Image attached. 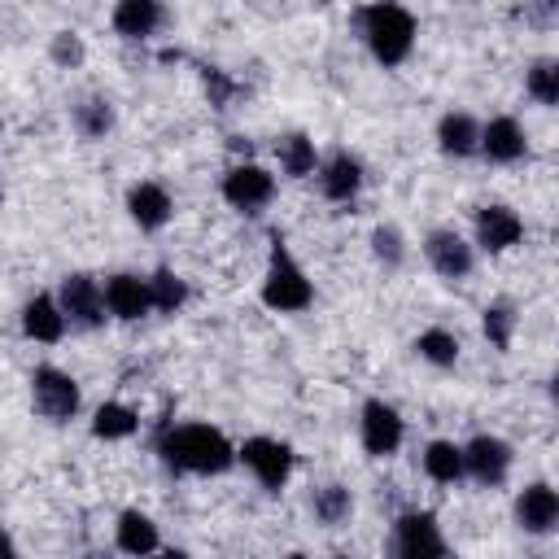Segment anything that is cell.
Here are the masks:
<instances>
[{"instance_id":"obj_35","label":"cell","mask_w":559,"mask_h":559,"mask_svg":"<svg viewBox=\"0 0 559 559\" xmlns=\"http://www.w3.org/2000/svg\"><path fill=\"white\" fill-rule=\"evenodd\" d=\"M162 559H192V555H183V550H162Z\"/></svg>"},{"instance_id":"obj_28","label":"cell","mask_w":559,"mask_h":559,"mask_svg":"<svg viewBox=\"0 0 559 559\" xmlns=\"http://www.w3.org/2000/svg\"><path fill=\"white\" fill-rule=\"evenodd\" d=\"M188 297H192V288H188V280H183L175 266H157V271H148V301H153V310H162V314H179V310L188 306Z\"/></svg>"},{"instance_id":"obj_27","label":"cell","mask_w":559,"mask_h":559,"mask_svg":"<svg viewBox=\"0 0 559 559\" xmlns=\"http://www.w3.org/2000/svg\"><path fill=\"white\" fill-rule=\"evenodd\" d=\"M367 245H371V258H376V266H380L384 275H397V271L406 266V258H411L406 231H402L397 223H376Z\"/></svg>"},{"instance_id":"obj_5","label":"cell","mask_w":559,"mask_h":559,"mask_svg":"<svg viewBox=\"0 0 559 559\" xmlns=\"http://www.w3.org/2000/svg\"><path fill=\"white\" fill-rule=\"evenodd\" d=\"M31 406L48 424H70L79 415V406H83V389H79V380L66 367L39 362L31 371Z\"/></svg>"},{"instance_id":"obj_22","label":"cell","mask_w":559,"mask_h":559,"mask_svg":"<svg viewBox=\"0 0 559 559\" xmlns=\"http://www.w3.org/2000/svg\"><path fill=\"white\" fill-rule=\"evenodd\" d=\"M354 489L341 485V480H328V485H314L310 489V515L323 524V528H341L354 520Z\"/></svg>"},{"instance_id":"obj_3","label":"cell","mask_w":559,"mask_h":559,"mask_svg":"<svg viewBox=\"0 0 559 559\" xmlns=\"http://www.w3.org/2000/svg\"><path fill=\"white\" fill-rule=\"evenodd\" d=\"M258 297L275 314H301L314 306V284H310L306 266L293 258V249L284 245V236H271V258H266Z\"/></svg>"},{"instance_id":"obj_30","label":"cell","mask_w":559,"mask_h":559,"mask_svg":"<svg viewBox=\"0 0 559 559\" xmlns=\"http://www.w3.org/2000/svg\"><path fill=\"white\" fill-rule=\"evenodd\" d=\"M415 354H419L428 367L445 371V367H454V362H459L463 345H459V336H454L450 328H424V332L415 336Z\"/></svg>"},{"instance_id":"obj_17","label":"cell","mask_w":559,"mask_h":559,"mask_svg":"<svg viewBox=\"0 0 559 559\" xmlns=\"http://www.w3.org/2000/svg\"><path fill=\"white\" fill-rule=\"evenodd\" d=\"M127 218L140 227V231H162L170 218H175V197L166 183L157 179H135L127 188Z\"/></svg>"},{"instance_id":"obj_36","label":"cell","mask_w":559,"mask_h":559,"mask_svg":"<svg viewBox=\"0 0 559 559\" xmlns=\"http://www.w3.org/2000/svg\"><path fill=\"white\" fill-rule=\"evenodd\" d=\"M336 559H358V555H336Z\"/></svg>"},{"instance_id":"obj_15","label":"cell","mask_w":559,"mask_h":559,"mask_svg":"<svg viewBox=\"0 0 559 559\" xmlns=\"http://www.w3.org/2000/svg\"><path fill=\"white\" fill-rule=\"evenodd\" d=\"M493 166H515L528 157V131L515 114H493L489 122H480V153Z\"/></svg>"},{"instance_id":"obj_31","label":"cell","mask_w":559,"mask_h":559,"mask_svg":"<svg viewBox=\"0 0 559 559\" xmlns=\"http://www.w3.org/2000/svg\"><path fill=\"white\" fill-rule=\"evenodd\" d=\"M524 92H528L542 109H555V105H559V61H555V57L528 61V70H524Z\"/></svg>"},{"instance_id":"obj_9","label":"cell","mask_w":559,"mask_h":559,"mask_svg":"<svg viewBox=\"0 0 559 559\" xmlns=\"http://www.w3.org/2000/svg\"><path fill=\"white\" fill-rule=\"evenodd\" d=\"M52 297H57L66 323L79 328V332H96V328H105V319H109V314H105L100 280L87 275V271H70V275H61V284H57Z\"/></svg>"},{"instance_id":"obj_13","label":"cell","mask_w":559,"mask_h":559,"mask_svg":"<svg viewBox=\"0 0 559 559\" xmlns=\"http://www.w3.org/2000/svg\"><path fill=\"white\" fill-rule=\"evenodd\" d=\"M472 236H476L472 249H480V253H511L524 240V218H520V210L489 201L472 214Z\"/></svg>"},{"instance_id":"obj_26","label":"cell","mask_w":559,"mask_h":559,"mask_svg":"<svg viewBox=\"0 0 559 559\" xmlns=\"http://www.w3.org/2000/svg\"><path fill=\"white\" fill-rule=\"evenodd\" d=\"M140 432V411L127 402H100L92 411V437L96 441H127Z\"/></svg>"},{"instance_id":"obj_7","label":"cell","mask_w":559,"mask_h":559,"mask_svg":"<svg viewBox=\"0 0 559 559\" xmlns=\"http://www.w3.org/2000/svg\"><path fill=\"white\" fill-rule=\"evenodd\" d=\"M515 467V445L498 432H476L463 441V476L476 480L480 489H502Z\"/></svg>"},{"instance_id":"obj_18","label":"cell","mask_w":559,"mask_h":559,"mask_svg":"<svg viewBox=\"0 0 559 559\" xmlns=\"http://www.w3.org/2000/svg\"><path fill=\"white\" fill-rule=\"evenodd\" d=\"M114 546H118L122 555H131V559H148V555L162 550V528H157V520H153L148 511L127 507V511H118V520H114Z\"/></svg>"},{"instance_id":"obj_20","label":"cell","mask_w":559,"mask_h":559,"mask_svg":"<svg viewBox=\"0 0 559 559\" xmlns=\"http://www.w3.org/2000/svg\"><path fill=\"white\" fill-rule=\"evenodd\" d=\"M109 26H114V35L144 44V39H153L166 26V9L157 0H118L109 9Z\"/></svg>"},{"instance_id":"obj_34","label":"cell","mask_w":559,"mask_h":559,"mask_svg":"<svg viewBox=\"0 0 559 559\" xmlns=\"http://www.w3.org/2000/svg\"><path fill=\"white\" fill-rule=\"evenodd\" d=\"M0 559H22V555H17V542L9 537V528H4V524H0Z\"/></svg>"},{"instance_id":"obj_24","label":"cell","mask_w":559,"mask_h":559,"mask_svg":"<svg viewBox=\"0 0 559 559\" xmlns=\"http://www.w3.org/2000/svg\"><path fill=\"white\" fill-rule=\"evenodd\" d=\"M275 162H280V170L288 179H310L319 170V148H314V140L306 131H284L275 140Z\"/></svg>"},{"instance_id":"obj_32","label":"cell","mask_w":559,"mask_h":559,"mask_svg":"<svg viewBox=\"0 0 559 559\" xmlns=\"http://www.w3.org/2000/svg\"><path fill=\"white\" fill-rule=\"evenodd\" d=\"M48 61H52L57 70H79V66L87 61L83 35H79V31H57V35L48 39Z\"/></svg>"},{"instance_id":"obj_37","label":"cell","mask_w":559,"mask_h":559,"mask_svg":"<svg viewBox=\"0 0 559 559\" xmlns=\"http://www.w3.org/2000/svg\"><path fill=\"white\" fill-rule=\"evenodd\" d=\"M79 559H100V555H79Z\"/></svg>"},{"instance_id":"obj_1","label":"cell","mask_w":559,"mask_h":559,"mask_svg":"<svg viewBox=\"0 0 559 559\" xmlns=\"http://www.w3.org/2000/svg\"><path fill=\"white\" fill-rule=\"evenodd\" d=\"M153 454L175 476H223V472L236 467L231 437L223 428H214V424H201V419L166 424L157 432V441H153Z\"/></svg>"},{"instance_id":"obj_33","label":"cell","mask_w":559,"mask_h":559,"mask_svg":"<svg viewBox=\"0 0 559 559\" xmlns=\"http://www.w3.org/2000/svg\"><path fill=\"white\" fill-rule=\"evenodd\" d=\"M201 83H205V96H210L214 109H227V100L236 96V79L227 70H218V66H205L201 70Z\"/></svg>"},{"instance_id":"obj_12","label":"cell","mask_w":559,"mask_h":559,"mask_svg":"<svg viewBox=\"0 0 559 559\" xmlns=\"http://www.w3.org/2000/svg\"><path fill=\"white\" fill-rule=\"evenodd\" d=\"M314 183L323 192V201L332 205H354L362 183H367V166L358 153L349 148H332L328 157H319V170H314Z\"/></svg>"},{"instance_id":"obj_8","label":"cell","mask_w":559,"mask_h":559,"mask_svg":"<svg viewBox=\"0 0 559 559\" xmlns=\"http://www.w3.org/2000/svg\"><path fill=\"white\" fill-rule=\"evenodd\" d=\"M275 175L266 170V166H258V162H231L227 170H223V179H218V192H223V201L231 205V210H240V214H249V218H258L271 201H275Z\"/></svg>"},{"instance_id":"obj_29","label":"cell","mask_w":559,"mask_h":559,"mask_svg":"<svg viewBox=\"0 0 559 559\" xmlns=\"http://www.w3.org/2000/svg\"><path fill=\"white\" fill-rule=\"evenodd\" d=\"M515 328H520V310H515L507 297H498V301H489V306L480 310V332H485V341H489L493 349H511Z\"/></svg>"},{"instance_id":"obj_25","label":"cell","mask_w":559,"mask_h":559,"mask_svg":"<svg viewBox=\"0 0 559 559\" xmlns=\"http://www.w3.org/2000/svg\"><path fill=\"white\" fill-rule=\"evenodd\" d=\"M114 122H118V114H114L109 96H83L70 109V127L79 131V140H105L114 131Z\"/></svg>"},{"instance_id":"obj_11","label":"cell","mask_w":559,"mask_h":559,"mask_svg":"<svg viewBox=\"0 0 559 559\" xmlns=\"http://www.w3.org/2000/svg\"><path fill=\"white\" fill-rule=\"evenodd\" d=\"M419 249H424V262L432 266V275H441V280H450V284H459V280H467V275L476 271V249H472V240H467L463 231H454V227H432Z\"/></svg>"},{"instance_id":"obj_21","label":"cell","mask_w":559,"mask_h":559,"mask_svg":"<svg viewBox=\"0 0 559 559\" xmlns=\"http://www.w3.org/2000/svg\"><path fill=\"white\" fill-rule=\"evenodd\" d=\"M437 148L454 162L463 157H476L480 153V118L467 114V109H450L437 118Z\"/></svg>"},{"instance_id":"obj_14","label":"cell","mask_w":559,"mask_h":559,"mask_svg":"<svg viewBox=\"0 0 559 559\" xmlns=\"http://www.w3.org/2000/svg\"><path fill=\"white\" fill-rule=\"evenodd\" d=\"M515 528L528 537H550L559 528V493L550 480H528L511 502Z\"/></svg>"},{"instance_id":"obj_4","label":"cell","mask_w":559,"mask_h":559,"mask_svg":"<svg viewBox=\"0 0 559 559\" xmlns=\"http://www.w3.org/2000/svg\"><path fill=\"white\" fill-rule=\"evenodd\" d=\"M389 559H454V550H450L437 515L424 507H411L389 528Z\"/></svg>"},{"instance_id":"obj_2","label":"cell","mask_w":559,"mask_h":559,"mask_svg":"<svg viewBox=\"0 0 559 559\" xmlns=\"http://www.w3.org/2000/svg\"><path fill=\"white\" fill-rule=\"evenodd\" d=\"M354 22H358V35H362V44H367V52H371L376 66L397 70V66L411 61L419 22H415V13H411L406 4H393V0L362 4V9L354 13Z\"/></svg>"},{"instance_id":"obj_16","label":"cell","mask_w":559,"mask_h":559,"mask_svg":"<svg viewBox=\"0 0 559 559\" xmlns=\"http://www.w3.org/2000/svg\"><path fill=\"white\" fill-rule=\"evenodd\" d=\"M100 293H105V314L118 319V323H135L153 310L148 301V275H135V271H114L100 280Z\"/></svg>"},{"instance_id":"obj_19","label":"cell","mask_w":559,"mask_h":559,"mask_svg":"<svg viewBox=\"0 0 559 559\" xmlns=\"http://www.w3.org/2000/svg\"><path fill=\"white\" fill-rule=\"evenodd\" d=\"M17 323H22V336L35 341V345H57V341L66 336V328H70L52 293H35V297H26Z\"/></svg>"},{"instance_id":"obj_10","label":"cell","mask_w":559,"mask_h":559,"mask_svg":"<svg viewBox=\"0 0 559 559\" xmlns=\"http://www.w3.org/2000/svg\"><path fill=\"white\" fill-rule=\"evenodd\" d=\"M358 441H362L367 459H389V454H397L402 441H406V419H402V411H397L393 402H384V397H367V402L358 406Z\"/></svg>"},{"instance_id":"obj_6","label":"cell","mask_w":559,"mask_h":559,"mask_svg":"<svg viewBox=\"0 0 559 559\" xmlns=\"http://www.w3.org/2000/svg\"><path fill=\"white\" fill-rule=\"evenodd\" d=\"M236 463H245V472H249L266 493H280V489L288 485L293 467H297V454H293L288 441L258 432V437H245V441L236 445Z\"/></svg>"},{"instance_id":"obj_23","label":"cell","mask_w":559,"mask_h":559,"mask_svg":"<svg viewBox=\"0 0 559 559\" xmlns=\"http://www.w3.org/2000/svg\"><path fill=\"white\" fill-rule=\"evenodd\" d=\"M419 467L432 485H459L463 480V445L450 437H432L419 454Z\"/></svg>"},{"instance_id":"obj_38","label":"cell","mask_w":559,"mask_h":559,"mask_svg":"<svg viewBox=\"0 0 559 559\" xmlns=\"http://www.w3.org/2000/svg\"><path fill=\"white\" fill-rule=\"evenodd\" d=\"M288 559H310V555H288Z\"/></svg>"}]
</instances>
